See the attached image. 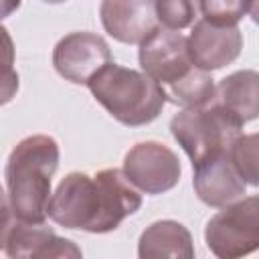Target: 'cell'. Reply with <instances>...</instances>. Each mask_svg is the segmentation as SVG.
<instances>
[{
  "label": "cell",
  "mask_w": 259,
  "mask_h": 259,
  "mask_svg": "<svg viewBox=\"0 0 259 259\" xmlns=\"http://www.w3.org/2000/svg\"><path fill=\"white\" fill-rule=\"evenodd\" d=\"M204 241L217 259H243L253 253L259 247V198L253 194L223 206L206 223Z\"/></svg>",
  "instance_id": "5"
},
{
  "label": "cell",
  "mask_w": 259,
  "mask_h": 259,
  "mask_svg": "<svg viewBox=\"0 0 259 259\" xmlns=\"http://www.w3.org/2000/svg\"><path fill=\"white\" fill-rule=\"evenodd\" d=\"M18 91V73L14 67H0V105L12 101Z\"/></svg>",
  "instance_id": "20"
},
{
  "label": "cell",
  "mask_w": 259,
  "mask_h": 259,
  "mask_svg": "<svg viewBox=\"0 0 259 259\" xmlns=\"http://www.w3.org/2000/svg\"><path fill=\"white\" fill-rule=\"evenodd\" d=\"M14 223H16V217H14L12 208H10L8 194L0 186V249H4L6 239H8V233L14 227Z\"/></svg>",
  "instance_id": "21"
},
{
  "label": "cell",
  "mask_w": 259,
  "mask_h": 259,
  "mask_svg": "<svg viewBox=\"0 0 259 259\" xmlns=\"http://www.w3.org/2000/svg\"><path fill=\"white\" fill-rule=\"evenodd\" d=\"M55 138L34 134L22 138L10 152L4 168L8 200L14 217L28 225H45L51 200V178L59 168Z\"/></svg>",
  "instance_id": "2"
},
{
  "label": "cell",
  "mask_w": 259,
  "mask_h": 259,
  "mask_svg": "<svg viewBox=\"0 0 259 259\" xmlns=\"http://www.w3.org/2000/svg\"><path fill=\"white\" fill-rule=\"evenodd\" d=\"M30 259H83V253L77 243L59 237L55 233L53 237H49L45 243L38 245V249L32 253Z\"/></svg>",
  "instance_id": "19"
},
{
  "label": "cell",
  "mask_w": 259,
  "mask_h": 259,
  "mask_svg": "<svg viewBox=\"0 0 259 259\" xmlns=\"http://www.w3.org/2000/svg\"><path fill=\"white\" fill-rule=\"evenodd\" d=\"M14 65V42L6 26L0 24V67H12Z\"/></svg>",
  "instance_id": "22"
},
{
  "label": "cell",
  "mask_w": 259,
  "mask_h": 259,
  "mask_svg": "<svg viewBox=\"0 0 259 259\" xmlns=\"http://www.w3.org/2000/svg\"><path fill=\"white\" fill-rule=\"evenodd\" d=\"M243 49V34L239 26H217L206 20H198L186 36V51L190 63L200 71H214L231 65Z\"/></svg>",
  "instance_id": "9"
},
{
  "label": "cell",
  "mask_w": 259,
  "mask_h": 259,
  "mask_svg": "<svg viewBox=\"0 0 259 259\" xmlns=\"http://www.w3.org/2000/svg\"><path fill=\"white\" fill-rule=\"evenodd\" d=\"M99 16L105 32L125 45H140L158 26L150 0H105L99 6Z\"/></svg>",
  "instance_id": "11"
},
{
  "label": "cell",
  "mask_w": 259,
  "mask_h": 259,
  "mask_svg": "<svg viewBox=\"0 0 259 259\" xmlns=\"http://www.w3.org/2000/svg\"><path fill=\"white\" fill-rule=\"evenodd\" d=\"M164 93L166 99L170 97V101L180 103L184 107H204L214 99V79L210 73L194 69Z\"/></svg>",
  "instance_id": "14"
},
{
  "label": "cell",
  "mask_w": 259,
  "mask_h": 259,
  "mask_svg": "<svg viewBox=\"0 0 259 259\" xmlns=\"http://www.w3.org/2000/svg\"><path fill=\"white\" fill-rule=\"evenodd\" d=\"M140 206L142 194L123 172L105 168L93 176L85 172L67 174L51 194L47 214L65 229L111 233Z\"/></svg>",
  "instance_id": "1"
},
{
  "label": "cell",
  "mask_w": 259,
  "mask_h": 259,
  "mask_svg": "<svg viewBox=\"0 0 259 259\" xmlns=\"http://www.w3.org/2000/svg\"><path fill=\"white\" fill-rule=\"evenodd\" d=\"M87 87L111 117L130 127L154 121L166 105V93L158 83L142 71L115 65L113 61L99 69L87 81Z\"/></svg>",
  "instance_id": "3"
},
{
  "label": "cell",
  "mask_w": 259,
  "mask_h": 259,
  "mask_svg": "<svg viewBox=\"0 0 259 259\" xmlns=\"http://www.w3.org/2000/svg\"><path fill=\"white\" fill-rule=\"evenodd\" d=\"M192 168L194 192L204 204L223 208L231 202H237L245 194L247 184L231 162L229 150L214 154Z\"/></svg>",
  "instance_id": "10"
},
{
  "label": "cell",
  "mask_w": 259,
  "mask_h": 259,
  "mask_svg": "<svg viewBox=\"0 0 259 259\" xmlns=\"http://www.w3.org/2000/svg\"><path fill=\"white\" fill-rule=\"evenodd\" d=\"M123 176L134 188L146 194L172 190L182 174L178 156L160 142H140L123 158Z\"/></svg>",
  "instance_id": "7"
},
{
  "label": "cell",
  "mask_w": 259,
  "mask_h": 259,
  "mask_svg": "<svg viewBox=\"0 0 259 259\" xmlns=\"http://www.w3.org/2000/svg\"><path fill=\"white\" fill-rule=\"evenodd\" d=\"M107 63H111L109 45L95 32H69L53 49L57 73L77 85H87V81Z\"/></svg>",
  "instance_id": "8"
},
{
  "label": "cell",
  "mask_w": 259,
  "mask_h": 259,
  "mask_svg": "<svg viewBox=\"0 0 259 259\" xmlns=\"http://www.w3.org/2000/svg\"><path fill=\"white\" fill-rule=\"evenodd\" d=\"M214 105L225 109L241 125L259 113V75L253 69L235 71L214 85Z\"/></svg>",
  "instance_id": "13"
},
{
  "label": "cell",
  "mask_w": 259,
  "mask_h": 259,
  "mask_svg": "<svg viewBox=\"0 0 259 259\" xmlns=\"http://www.w3.org/2000/svg\"><path fill=\"white\" fill-rule=\"evenodd\" d=\"M229 156H231V162L235 164L237 172L245 180V184L257 186L259 184V176H257V134H249V136L241 134L231 144Z\"/></svg>",
  "instance_id": "16"
},
{
  "label": "cell",
  "mask_w": 259,
  "mask_h": 259,
  "mask_svg": "<svg viewBox=\"0 0 259 259\" xmlns=\"http://www.w3.org/2000/svg\"><path fill=\"white\" fill-rule=\"evenodd\" d=\"M154 12L160 26L168 30H180L192 24L196 4L186 0H158L154 2Z\"/></svg>",
  "instance_id": "18"
},
{
  "label": "cell",
  "mask_w": 259,
  "mask_h": 259,
  "mask_svg": "<svg viewBox=\"0 0 259 259\" xmlns=\"http://www.w3.org/2000/svg\"><path fill=\"white\" fill-rule=\"evenodd\" d=\"M138 61L142 73L158 83L164 91L196 69L188 59L186 36L160 24L140 42Z\"/></svg>",
  "instance_id": "6"
},
{
  "label": "cell",
  "mask_w": 259,
  "mask_h": 259,
  "mask_svg": "<svg viewBox=\"0 0 259 259\" xmlns=\"http://www.w3.org/2000/svg\"><path fill=\"white\" fill-rule=\"evenodd\" d=\"M257 8L253 2H198L196 10H200L202 20L217 24V26H237V22L249 12Z\"/></svg>",
  "instance_id": "17"
},
{
  "label": "cell",
  "mask_w": 259,
  "mask_h": 259,
  "mask_svg": "<svg viewBox=\"0 0 259 259\" xmlns=\"http://www.w3.org/2000/svg\"><path fill=\"white\" fill-rule=\"evenodd\" d=\"M53 235L55 231L47 225H28L16 219L14 227L8 233L4 251L8 259H30L32 253L38 249V245L45 243Z\"/></svg>",
  "instance_id": "15"
},
{
  "label": "cell",
  "mask_w": 259,
  "mask_h": 259,
  "mask_svg": "<svg viewBox=\"0 0 259 259\" xmlns=\"http://www.w3.org/2000/svg\"><path fill=\"white\" fill-rule=\"evenodd\" d=\"M20 4L18 2H8V4H4V2H0V18H4V16H8L12 10H16Z\"/></svg>",
  "instance_id": "23"
},
{
  "label": "cell",
  "mask_w": 259,
  "mask_h": 259,
  "mask_svg": "<svg viewBox=\"0 0 259 259\" xmlns=\"http://www.w3.org/2000/svg\"><path fill=\"white\" fill-rule=\"evenodd\" d=\"M241 130L243 125L214 103L184 107L170 119V132L188 154L192 166L229 150L241 136Z\"/></svg>",
  "instance_id": "4"
},
{
  "label": "cell",
  "mask_w": 259,
  "mask_h": 259,
  "mask_svg": "<svg viewBox=\"0 0 259 259\" xmlns=\"http://www.w3.org/2000/svg\"><path fill=\"white\" fill-rule=\"evenodd\" d=\"M138 259H196L192 235L178 221H156L140 235Z\"/></svg>",
  "instance_id": "12"
}]
</instances>
